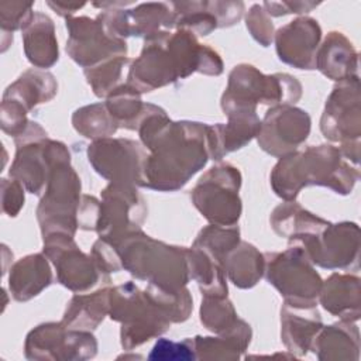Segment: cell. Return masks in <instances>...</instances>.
<instances>
[{
  "label": "cell",
  "mask_w": 361,
  "mask_h": 361,
  "mask_svg": "<svg viewBox=\"0 0 361 361\" xmlns=\"http://www.w3.org/2000/svg\"><path fill=\"white\" fill-rule=\"evenodd\" d=\"M110 289L103 288L92 295H76L65 310L62 323L73 330H94L109 313Z\"/></svg>",
  "instance_id": "obj_27"
},
{
  "label": "cell",
  "mask_w": 361,
  "mask_h": 361,
  "mask_svg": "<svg viewBox=\"0 0 361 361\" xmlns=\"http://www.w3.org/2000/svg\"><path fill=\"white\" fill-rule=\"evenodd\" d=\"M87 155L89 162L103 178L113 183L141 186L142 168L148 155L138 142L102 138L89 145Z\"/></svg>",
  "instance_id": "obj_10"
},
{
  "label": "cell",
  "mask_w": 361,
  "mask_h": 361,
  "mask_svg": "<svg viewBox=\"0 0 361 361\" xmlns=\"http://www.w3.org/2000/svg\"><path fill=\"white\" fill-rule=\"evenodd\" d=\"M357 179L358 171L344 164L340 149L331 145L292 152L281 158L271 173L275 193L289 202L298 196L302 186L307 185H323L337 193L347 195Z\"/></svg>",
  "instance_id": "obj_2"
},
{
  "label": "cell",
  "mask_w": 361,
  "mask_h": 361,
  "mask_svg": "<svg viewBox=\"0 0 361 361\" xmlns=\"http://www.w3.org/2000/svg\"><path fill=\"white\" fill-rule=\"evenodd\" d=\"M271 224L279 235L295 240L319 234L330 223L302 209L296 202H288L274 210L271 216Z\"/></svg>",
  "instance_id": "obj_26"
},
{
  "label": "cell",
  "mask_w": 361,
  "mask_h": 361,
  "mask_svg": "<svg viewBox=\"0 0 361 361\" xmlns=\"http://www.w3.org/2000/svg\"><path fill=\"white\" fill-rule=\"evenodd\" d=\"M100 217L97 233L100 238L116 243L123 237L141 230L147 209L142 197L134 189V185L110 183L102 193Z\"/></svg>",
  "instance_id": "obj_9"
},
{
  "label": "cell",
  "mask_w": 361,
  "mask_h": 361,
  "mask_svg": "<svg viewBox=\"0 0 361 361\" xmlns=\"http://www.w3.org/2000/svg\"><path fill=\"white\" fill-rule=\"evenodd\" d=\"M149 360L162 361H188L196 360L193 338H186L183 341L175 343L168 338H159L148 354Z\"/></svg>",
  "instance_id": "obj_33"
},
{
  "label": "cell",
  "mask_w": 361,
  "mask_h": 361,
  "mask_svg": "<svg viewBox=\"0 0 361 361\" xmlns=\"http://www.w3.org/2000/svg\"><path fill=\"white\" fill-rule=\"evenodd\" d=\"M309 131L310 117L305 110L281 104L267 111L257 137L265 152L283 158L307 138Z\"/></svg>",
  "instance_id": "obj_14"
},
{
  "label": "cell",
  "mask_w": 361,
  "mask_h": 361,
  "mask_svg": "<svg viewBox=\"0 0 361 361\" xmlns=\"http://www.w3.org/2000/svg\"><path fill=\"white\" fill-rule=\"evenodd\" d=\"M322 361L350 360L360 357V334L355 324L348 320L322 327L313 340L312 348Z\"/></svg>",
  "instance_id": "obj_19"
},
{
  "label": "cell",
  "mask_w": 361,
  "mask_h": 361,
  "mask_svg": "<svg viewBox=\"0 0 361 361\" xmlns=\"http://www.w3.org/2000/svg\"><path fill=\"white\" fill-rule=\"evenodd\" d=\"M314 68L334 80L357 76V52L340 32H330L314 56Z\"/></svg>",
  "instance_id": "obj_22"
},
{
  "label": "cell",
  "mask_w": 361,
  "mask_h": 361,
  "mask_svg": "<svg viewBox=\"0 0 361 361\" xmlns=\"http://www.w3.org/2000/svg\"><path fill=\"white\" fill-rule=\"evenodd\" d=\"M76 131L87 138L102 140L114 134L118 128L114 118L106 109V104H92L75 111L72 117Z\"/></svg>",
  "instance_id": "obj_30"
},
{
  "label": "cell",
  "mask_w": 361,
  "mask_h": 361,
  "mask_svg": "<svg viewBox=\"0 0 361 361\" xmlns=\"http://www.w3.org/2000/svg\"><path fill=\"white\" fill-rule=\"evenodd\" d=\"M238 320L230 300L221 296H204L200 307V322L203 326L217 334L224 333Z\"/></svg>",
  "instance_id": "obj_31"
},
{
  "label": "cell",
  "mask_w": 361,
  "mask_h": 361,
  "mask_svg": "<svg viewBox=\"0 0 361 361\" xmlns=\"http://www.w3.org/2000/svg\"><path fill=\"white\" fill-rule=\"evenodd\" d=\"M241 175L230 164L213 166L192 190V200L199 212L214 226H234L241 213L238 188Z\"/></svg>",
  "instance_id": "obj_5"
},
{
  "label": "cell",
  "mask_w": 361,
  "mask_h": 361,
  "mask_svg": "<svg viewBox=\"0 0 361 361\" xmlns=\"http://www.w3.org/2000/svg\"><path fill=\"white\" fill-rule=\"evenodd\" d=\"M1 196H3V210L8 216H16L21 206L24 204V193L21 183L17 180L1 179Z\"/></svg>",
  "instance_id": "obj_35"
},
{
  "label": "cell",
  "mask_w": 361,
  "mask_h": 361,
  "mask_svg": "<svg viewBox=\"0 0 361 361\" xmlns=\"http://www.w3.org/2000/svg\"><path fill=\"white\" fill-rule=\"evenodd\" d=\"M55 93L56 82L49 72L30 69L7 87L3 99L13 100L30 111L34 106L52 99Z\"/></svg>",
  "instance_id": "obj_25"
},
{
  "label": "cell",
  "mask_w": 361,
  "mask_h": 361,
  "mask_svg": "<svg viewBox=\"0 0 361 361\" xmlns=\"http://www.w3.org/2000/svg\"><path fill=\"white\" fill-rule=\"evenodd\" d=\"M66 51L71 58L86 69L116 58H126L127 45L121 38L110 35L102 23L86 17L69 20Z\"/></svg>",
  "instance_id": "obj_11"
},
{
  "label": "cell",
  "mask_w": 361,
  "mask_h": 361,
  "mask_svg": "<svg viewBox=\"0 0 361 361\" xmlns=\"http://www.w3.org/2000/svg\"><path fill=\"white\" fill-rule=\"evenodd\" d=\"M127 62V58H116L103 62L94 68L85 69L87 82L93 87L96 96L102 97L110 94L116 89V85L121 78V71Z\"/></svg>",
  "instance_id": "obj_32"
},
{
  "label": "cell",
  "mask_w": 361,
  "mask_h": 361,
  "mask_svg": "<svg viewBox=\"0 0 361 361\" xmlns=\"http://www.w3.org/2000/svg\"><path fill=\"white\" fill-rule=\"evenodd\" d=\"M223 268L235 286L251 288L264 274L265 257L254 245L240 243L227 254Z\"/></svg>",
  "instance_id": "obj_28"
},
{
  "label": "cell",
  "mask_w": 361,
  "mask_h": 361,
  "mask_svg": "<svg viewBox=\"0 0 361 361\" xmlns=\"http://www.w3.org/2000/svg\"><path fill=\"white\" fill-rule=\"evenodd\" d=\"M137 130L151 151L142 168L144 188L176 190L210 158V126L192 121L172 123L162 109L149 104Z\"/></svg>",
  "instance_id": "obj_1"
},
{
  "label": "cell",
  "mask_w": 361,
  "mask_h": 361,
  "mask_svg": "<svg viewBox=\"0 0 361 361\" xmlns=\"http://www.w3.org/2000/svg\"><path fill=\"white\" fill-rule=\"evenodd\" d=\"M44 254L54 262L58 281L73 292L83 293L93 288L103 274L96 262L78 248L71 234L51 233L45 235Z\"/></svg>",
  "instance_id": "obj_13"
},
{
  "label": "cell",
  "mask_w": 361,
  "mask_h": 361,
  "mask_svg": "<svg viewBox=\"0 0 361 361\" xmlns=\"http://www.w3.org/2000/svg\"><path fill=\"white\" fill-rule=\"evenodd\" d=\"M28 360L83 361L97 353V341L87 330L68 329L61 323H45L32 329L24 344Z\"/></svg>",
  "instance_id": "obj_8"
},
{
  "label": "cell",
  "mask_w": 361,
  "mask_h": 361,
  "mask_svg": "<svg viewBox=\"0 0 361 361\" xmlns=\"http://www.w3.org/2000/svg\"><path fill=\"white\" fill-rule=\"evenodd\" d=\"M99 217H100V202L93 196H87V195L82 196L78 207V213H76L78 227L85 230H96Z\"/></svg>",
  "instance_id": "obj_34"
},
{
  "label": "cell",
  "mask_w": 361,
  "mask_h": 361,
  "mask_svg": "<svg viewBox=\"0 0 361 361\" xmlns=\"http://www.w3.org/2000/svg\"><path fill=\"white\" fill-rule=\"evenodd\" d=\"M79 192L80 182L76 172L69 166V162L55 166L49 175L45 195L37 209V217L44 237L51 233L73 235L78 227Z\"/></svg>",
  "instance_id": "obj_7"
},
{
  "label": "cell",
  "mask_w": 361,
  "mask_h": 361,
  "mask_svg": "<svg viewBox=\"0 0 361 361\" xmlns=\"http://www.w3.org/2000/svg\"><path fill=\"white\" fill-rule=\"evenodd\" d=\"M305 251L312 264L323 268H345L358 258V226L329 224L322 233L290 240Z\"/></svg>",
  "instance_id": "obj_12"
},
{
  "label": "cell",
  "mask_w": 361,
  "mask_h": 361,
  "mask_svg": "<svg viewBox=\"0 0 361 361\" xmlns=\"http://www.w3.org/2000/svg\"><path fill=\"white\" fill-rule=\"evenodd\" d=\"M251 327L238 319L233 327L219 337L193 338L196 360H238L251 341Z\"/></svg>",
  "instance_id": "obj_20"
},
{
  "label": "cell",
  "mask_w": 361,
  "mask_h": 361,
  "mask_svg": "<svg viewBox=\"0 0 361 361\" xmlns=\"http://www.w3.org/2000/svg\"><path fill=\"white\" fill-rule=\"evenodd\" d=\"M267 279L286 302L314 303L322 289V279L298 244H290L285 252L265 254Z\"/></svg>",
  "instance_id": "obj_6"
},
{
  "label": "cell",
  "mask_w": 361,
  "mask_h": 361,
  "mask_svg": "<svg viewBox=\"0 0 361 361\" xmlns=\"http://www.w3.org/2000/svg\"><path fill=\"white\" fill-rule=\"evenodd\" d=\"M358 76L341 80L326 103L320 128L326 138L343 144L358 142L360 94Z\"/></svg>",
  "instance_id": "obj_16"
},
{
  "label": "cell",
  "mask_w": 361,
  "mask_h": 361,
  "mask_svg": "<svg viewBox=\"0 0 361 361\" xmlns=\"http://www.w3.org/2000/svg\"><path fill=\"white\" fill-rule=\"evenodd\" d=\"M69 152L62 142L41 138L17 145L10 176L31 193H39L55 166L69 162Z\"/></svg>",
  "instance_id": "obj_15"
},
{
  "label": "cell",
  "mask_w": 361,
  "mask_h": 361,
  "mask_svg": "<svg viewBox=\"0 0 361 361\" xmlns=\"http://www.w3.org/2000/svg\"><path fill=\"white\" fill-rule=\"evenodd\" d=\"M52 281V272L44 255L34 254L21 258L11 269L8 278L10 292L16 300L25 302L37 296Z\"/></svg>",
  "instance_id": "obj_23"
},
{
  "label": "cell",
  "mask_w": 361,
  "mask_h": 361,
  "mask_svg": "<svg viewBox=\"0 0 361 361\" xmlns=\"http://www.w3.org/2000/svg\"><path fill=\"white\" fill-rule=\"evenodd\" d=\"M147 106L140 99L137 92L130 85H121L116 87L107 97L106 109L114 118L118 127L128 130H137L141 118L147 111Z\"/></svg>",
  "instance_id": "obj_29"
},
{
  "label": "cell",
  "mask_w": 361,
  "mask_h": 361,
  "mask_svg": "<svg viewBox=\"0 0 361 361\" xmlns=\"http://www.w3.org/2000/svg\"><path fill=\"white\" fill-rule=\"evenodd\" d=\"M320 27L312 18H299L276 32V52L281 61L299 69H314Z\"/></svg>",
  "instance_id": "obj_17"
},
{
  "label": "cell",
  "mask_w": 361,
  "mask_h": 361,
  "mask_svg": "<svg viewBox=\"0 0 361 361\" xmlns=\"http://www.w3.org/2000/svg\"><path fill=\"white\" fill-rule=\"evenodd\" d=\"M113 244L117 247L121 267L135 278L147 279L169 292H178L188 283L186 250L155 241L141 230Z\"/></svg>",
  "instance_id": "obj_3"
},
{
  "label": "cell",
  "mask_w": 361,
  "mask_h": 361,
  "mask_svg": "<svg viewBox=\"0 0 361 361\" xmlns=\"http://www.w3.org/2000/svg\"><path fill=\"white\" fill-rule=\"evenodd\" d=\"M24 51L28 61L37 68H49L58 61V44L54 37L52 21L42 14L24 27Z\"/></svg>",
  "instance_id": "obj_24"
},
{
  "label": "cell",
  "mask_w": 361,
  "mask_h": 361,
  "mask_svg": "<svg viewBox=\"0 0 361 361\" xmlns=\"http://www.w3.org/2000/svg\"><path fill=\"white\" fill-rule=\"evenodd\" d=\"M109 313L121 323V345L127 351L161 336L171 326L168 317L133 282L110 289Z\"/></svg>",
  "instance_id": "obj_4"
},
{
  "label": "cell",
  "mask_w": 361,
  "mask_h": 361,
  "mask_svg": "<svg viewBox=\"0 0 361 361\" xmlns=\"http://www.w3.org/2000/svg\"><path fill=\"white\" fill-rule=\"evenodd\" d=\"M323 327L314 303L285 302L281 309V338L288 351L302 357Z\"/></svg>",
  "instance_id": "obj_18"
},
{
  "label": "cell",
  "mask_w": 361,
  "mask_h": 361,
  "mask_svg": "<svg viewBox=\"0 0 361 361\" xmlns=\"http://www.w3.org/2000/svg\"><path fill=\"white\" fill-rule=\"evenodd\" d=\"M320 303L341 320L354 322L360 317V279L353 275L333 274L320 289Z\"/></svg>",
  "instance_id": "obj_21"
}]
</instances>
